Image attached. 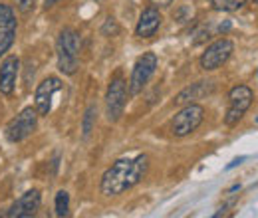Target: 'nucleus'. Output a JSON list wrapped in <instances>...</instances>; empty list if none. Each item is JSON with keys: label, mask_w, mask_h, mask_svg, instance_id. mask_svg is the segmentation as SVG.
Returning a JSON list of instances; mask_svg holds the SVG:
<instances>
[{"label": "nucleus", "mask_w": 258, "mask_h": 218, "mask_svg": "<svg viewBox=\"0 0 258 218\" xmlns=\"http://www.w3.org/2000/svg\"><path fill=\"white\" fill-rule=\"evenodd\" d=\"M149 169V157L137 155L135 159H117L101 177V192L105 196H117L135 187Z\"/></svg>", "instance_id": "nucleus-1"}, {"label": "nucleus", "mask_w": 258, "mask_h": 218, "mask_svg": "<svg viewBox=\"0 0 258 218\" xmlns=\"http://www.w3.org/2000/svg\"><path fill=\"white\" fill-rule=\"evenodd\" d=\"M58 50V69L66 76H74L78 71V52H80V34L72 28H64L56 42Z\"/></svg>", "instance_id": "nucleus-2"}, {"label": "nucleus", "mask_w": 258, "mask_h": 218, "mask_svg": "<svg viewBox=\"0 0 258 218\" xmlns=\"http://www.w3.org/2000/svg\"><path fill=\"white\" fill-rule=\"evenodd\" d=\"M205 119V109L203 105L197 103H187L171 121V131L175 137H187L193 131H197V127L203 123Z\"/></svg>", "instance_id": "nucleus-3"}, {"label": "nucleus", "mask_w": 258, "mask_h": 218, "mask_svg": "<svg viewBox=\"0 0 258 218\" xmlns=\"http://www.w3.org/2000/svg\"><path fill=\"white\" fill-rule=\"evenodd\" d=\"M36 125H38V111L32 107H26L6 125V139L10 143H20L36 131Z\"/></svg>", "instance_id": "nucleus-4"}, {"label": "nucleus", "mask_w": 258, "mask_h": 218, "mask_svg": "<svg viewBox=\"0 0 258 218\" xmlns=\"http://www.w3.org/2000/svg\"><path fill=\"white\" fill-rule=\"evenodd\" d=\"M157 56L153 52H147L143 54L135 65H133V71H131V80H129V92L133 95H137L139 92H143V88L149 84V80L153 78L155 69H157Z\"/></svg>", "instance_id": "nucleus-5"}, {"label": "nucleus", "mask_w": 258, "mask_h": 218, "mask_svg": "<svg viewBox=\"0 0 258 218\" xmlns=\"http://www.w3.org/2000/svg\"><path fill=\"white\" fill-rule=\"evenodd\" d=\"M125 99H127V88L125 82L121 78H115L109 88H107V95H105V115L111 123L119 121V117L123 115L125 109Z\"/></svg>", "instance_id": "nucleus-6"}, {"label": "nucleus", "mask_w": 258, "mask_h": 218, "mask_svg": "<svg viewBox=\"0 0 258 218\" xmlns=\"http://www.w3.org/2000/svg\"><path fill=\"white\" fill-rule=\"evenodd\" d=\"M252 97H254L252 90L246 88V86H236V88H232L230 94H228L230 105H228V111H226V115H225V123L226 125L238 123V121L242 119L244 111L250 107Z\"/></svg>", "instance_id": "nucleus-7"}, {"label": "nucleus", "mask_w": 258, "mask_h": 218, "mask_svg": "<svg viewBox=\"0 0 258 218\" xmlns=\"http://www.w3.org/2000/svg\"><path fill=\"white\" fill-rule=\"evenodd\" d=\"M234 50V44L228 40V38H221L217 42H213L201 56V67L205 71H215L219 69L223 63H226V60L230 58Z\"/></svg>", "instance_id": "nucleus-8"}, {"label": "nucleus", "mask_w": 258, "mask_h": 218, "mask_svg": "<svg viewBox=\"0 0 258 218\" xmlns=\"http://www.w3.org/2000/svg\"><path fill=\"white\" fill-rule=\"evenodd\" d=\"M56 92H62V82L58 78H46L38 88L34 95V103H36V111L38 115H48L52 109V99Z\"/></svg>", "instance_id": "nucleus-9"}, {"label": "nucleus", "mask_w": 258, "mask_h": 218, "mask_svg": "<svg viewBox=\"0 0 258 218\" xmlns=\"http://www.w3.org/2000/svg\"><path fill=\"white\" fill-rule=\"evenodd\" d=\"M16 38V16L8 4H0V58L12 48Z\"/></svg>", "instance_id": "nucleus-10"}, {"label": "nucleus", "mask_w": 258, "mask_h": 218, "mask_svg": "<svg viewBox=\"0 0 258 218\" xmlns=\"http://www.w3.org/2000/svg\"><path fill=\"white\" fill-rule=\"evenodd\" d=\"M40 204H42V196H40V192H38V190H28V192H24L20 198H16V200L12 202V206L6 210L4 216H8V218L34 216V214L38 212Z\"/></svg>", "instance_id": "nucleus-11"}, {"label": "nucleus", "mask_w": 258, "mask_h": 218, "mask_svg": "<svg viewBox=\"0 0 258 218\" xmlns=\"http://www.w3.org/2000/svg\"><path fill=\"white\" fill-rule=\"evenodd\" d=\"M20 71V60L16 56H8L0 65V94L12 95L16 88V78Z\"/></svg>", "instance_id": "nucleus-12"}, {"label": "nucleus", "mask_w": 258, "mask_h": 218, "mask_svg": "<svg viewBox=\"0 0 258 218\" xmlns=\"http://www.w3.org/2000/svg\"><path fill=\"white\" fill-rule=\"evenodd\" d=\"M161 14H159V10L155 8V6H149V8H145L143 12H141V16H139V22H137V36L139 38H151V36H155V32L159 30V26H161Z\"/></svg>", "instance_id": "nucleus-13"}, {"label": "nucleus", "mask_w": 258, "mask_h": 218, "mask_svg": "<svg viewBox=\"0 0 258 218\" xmlns=\"http://www.w3.org/2000/svg\"><path fill=\"white\" fill-rule=\"evenodd\" d=\"M213 92H215V84H213L211 80H201V82H197V84H191L189 88H185L181 94L175 97V103H179V105L195 103V101L207 97V95L213 94Z\"/></svg>", "instance_id": "nucleus-14"}, {"label": "nucleus", "mask_w": 258, "mask_h": 218, "mask_svg": "<svg viewBox=\"0 0 258 218\" xmlns=\"http://www.w3.org/2000/svg\"><path fill=\"white\" fill-rule=\"evenodd\" d=\"M96 115H97V107L96 105H90L86 115H84V121H82V131H84V139L90 137V133L94 131L96 127Z\"/></svg>", "instance_id": "nucleus-15"}, {"label": "nucleus", "mask_w": 258, "mask_h": 218, "mask_svg": "<svg viewBox=\"0 0 258 218\" xmlns=\"http://www.w3.org/2000/svg\"><path fill=\"white\" fill-rule=\"evenodd\" d=\"M213 8L215 10H223V12H234V10H240L246 0H211Z\"/></svg>", "instance_id": "nucleus-16"}, {"label": "nucleus", "mask_w": 258, "mask_h": 218, "mask_svg": "<svg viewBox=\"0 0 258 218\" xmlns=\"http://www.w3.org/2000/svg\"><path fill=\"white\" fill-rule=\"evenodd\" d=\"M70 212V194L66 190H58L56 194V214L58 216H68Z\"/></svg>", "instance_id": "nucleus-17"}, {"label": "nucleus", "mask_w": 258, "mask_h": 218, "mask_svg": "<svg viewBox=\"0 0 258 218\" xmlns=\"http://www.w3.org/2000/svg\"><path fill=\"white\" fill-rule=\"evenodd\" d=\"M34 4H36V0H18V8H20L22 12L34 10Z\"/></svg>", "instance_id": "nucleus-18"}, {"label": "nucleus", "mask_w": 258, "mask_h": 218, "mask_svg": "<svg viewBox=\"0 0 258 218\" xmlns=\"http://www.w3.org/2000/svg\"><path fill=\"white\" fill-rule=\"evenodd\" d=\"M151 2V6H155V8H167V6H171L175 0H149Z\"/></svg>", "instance_id": "nucleus-19"}, {"label": "nucleus", "mask_w": 258, "mask_h": 218, "mask_svg": "<svg viewBox=\"0 0 258 218\" xmlns=\"http://www.w3.org/2000/svg\"><path fill=\"white\" fill-rule=\"evenodd\" d=\"M242 161H246V157H238V159H234V161H232V163L226 167V171H228V169H234V167H236V165H240Z\"/></svg>", "instance_id": "nucleus-20"}, {"label": "nucleus", "mask_w": 258, "mask_h": 218, "mask_svg": "<svg viewBox=\"0 0 258 218\" xmlns=\"http://www.w3.org/2000/svg\"><path fill=\"white\" fill-rule=\"evenodd\" d=\"M56 2H60V0H46V4H48V6H52V4H56Z\"/></svg>", "instance_id": "nucleus-21"}, {"label": "nucleus", "mask_w": 258, "mask_h": 218, "mask_svg": "<svg viewBox=\"0 0 258 218\" xmlns=\"http://www.w3.org/2000/svg\"><path fill=\"white\" fill-rule=\"evenodd\" d=\"M256 123H258V117H256Z\"/></svg>", "instance_id": "nucleus-22"}, {"label": "nucleus", "mask_w": 258, "mask_h": 218, "mask_svg": "<svg viewBox=\"0 0 258 218\" xmlns=\"http://www.w3.org/2000/svg\"><path fill=\"white\" fill-rule=\"evenodd\" d=\"M96 2H99V0H96Z\"/></svg>", "instance_id": "nucleus-23"}, {"label": "nucleus", "mask_w": 258, "mask_h": 218, "mask_svg": "<svg viewBox=\"0 0 258 218\" xmlns=\"http://www.w3.org/2000/svg\"><path fill=\"white\" fill-rule=\"evenodd\" d=\"M254 2H258V0H254Z\"/></svg>", "instance_id": "nucleus-24"}]
</instances>
